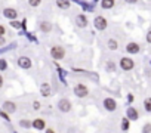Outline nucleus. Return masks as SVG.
<instances>
[{
    "instance_id": "a211bd4d",
    "label": "nucleus",
    "mask_w": 151,
    "mask_h": 133,
    "mask_svg": "<svg viewBox=\"0 0 151 133\" xmlns=\"http://www.w3.org/2000/svg\"><path fill=\"white\" fill-rule=\"evenodd\" d=\"M56 5L61 9H68L70 7V0H56Z\"/></svg>"
},
{
    "instance_id": "2eb2a0df",
    "label": "nucleus",
    "mask_w": 151,
    "mask_h": 133,
    "mask_svg": "<svg viewBox=\"0 0 151 133\" xmlns=\"http://www.w3.org/2000/svg\"><path fill=\"white\" fill-rule=\"evenodd\" d=\"M40 92H42V95L43 96H50V87H49V84H42V87H40Z\"/></svg>"
},
{
    "instance_id": "393cba45",
    "label": "nucleus",
    "mask_w": 151,
    "mask_h": 133,
    "mask_svg": "<svg viewBox=\"0 0 151 133\" xmlns=\"http://www.w3.org/2000/svg\"><path fill=\"white\" fill-rule=\"evenodd\" d=\"M142 132H144V133H150V132H151V124H145V126H144V130H142Z\"/></svg>"
},
{
    "instance_id": "cd10ccee",
    "label": "nucleus",
    "mask_w": 151,
    "mask_h": 133,
    "mask_svg": "<svg viewBox=\"0 0 151 133\" xmlns=\"http://www.w3.org/2000/svg\"><path fill=\"white\" fill-rule=\"evenodd\" d=\"M5 33H6L5 27H3V25H0V35H5Z\"/></svg>"
},
{
    "instance_id": "f03ea898",
    "label": "nucleus",
    "mask_w": 151,
    "mask_h": 133,
    "mask_svg": "<svg viewBox=\"0 0 151 133\" xmlns=\"http://www.w3.org/2000/svg\"><path fill=\"white\" fill-rule=\"evenodd\" d=\"M93 24H95V28L99 30V31H104L107 28V25H108V24H107V19H105L104 16H96Z\"/></svg>"
},
{
    "instance_id": "412c9836",
    "label": "nucleus",
    "mask_w": 151,
    "mask_h": 133,
    "mask_svg": "<svg viewBox=\"0 0 151 133\" xmlns=\"http://www.w3.org/2000/svg\"><path fill=\"white\" fill-rule=\"evenodd\" d=\"M7 68V62L6 59H0V71H5Z\"/></svg>"
},
{
    "instance_id": "a878e982",
    "label": "nucleus",
    "mask_w": 151,
    "mask_h": 133,
    "mask_svg": "<svg viewBox=\"0 0 151 133\" xmlns=\"http://www.w3.org/2000/svg\"><path fill=\"white\" fill-rule=\"evenodd\" d=\"M114 70H115V65L113 62H108V71H114Z\"/></svg>"
},
{
    "instance_id": "bb28decb",
    "label": "nucleus",
    "mask_w": 151,
    "mask_h": 133,
    "mask_svg": "<svg viewBox=\"0 0 151 133\" xmlns=\"http://www.w3.org/2000/svg\"><path fill=\"white\" fill-rule=\"evenodd\" d=\"M33 105H34V110H40V102H37V101H36Z\"/></svg>"
},
{
    "instance_id": "6e6552de",
    "label": "nucleus",
    "mask_w": 151,
    "mask_h": 133,
    "mask_svg": "<svg viewBox=\"0 0 151 133\" xmlns=\"http://www.w3.org/2000/svg\"><path fill=\"white\" fill-rule=\"evenodd\" d=\"M104 106L108 111H114L115 108H117V104H115V101L111 99V98H107V99H104Z\"/></svg>"
},
{
    "instance_id": "4468645a",
    "label": "nucleus",
    "mask_w": 151,
    "mask_h": 133,
    "mask_svg": "<svg viewBox=\"0 0 151 133\" xmlns=\"http://www.w3.org/2000/svg\"><path fill=\"white\" fill-rule=\"evenodd\" d=\"M107 47H108L110 50H117V47H119V43L115 41L114 39H110L108 41H107Z\"/></svg>"
},
{
    "instance_id": "39448f33",
    "label": "nucleus",
    "mask_w": 151,
    "mask_h": 133,
    "mask_svg": "<svg viewBox=\"0 0 151 133\" xmlns=\"http://www.w3.org/2000/svg\"><path fill=\"white\" fill-rule=\"evenodd\" d=\"M3 16H5V18H7V19H11V21H13V19H16L18 12L15 11L13 7H6L5 11H3Z\"/></svg>"
},
{
    "instance_id": "2f4dec72",
    "label": "nucleus",
    "mask_w": 151,
    "mask_h": 133,
    "mask_svg": "<svg viewBox=\"0 0 151 133\" xmlns=\"http://www.w3.org/2000/svg\"><path fill=\"white\" fill-rule=\"evenodd\" d=\"M126 2H128V3H136L138 0H126Z\"/></svg>"
},
{
    "instance_id": "c85d7f7f",
    "label": "nucleus",
    "mask_w": 151,
    "mask_h": 133,
    "mask_svg": "<svg viewBox=\"0 0 151 133\" xmlns=\"http://www.w3.org/2000/svg\"><path fill=\"white\" fill-rule=\"evenodd\" d=\"M5 37H3V35H0V46H3V44H5Z\"/></svg>"
},
{
    "instance_id": "f8f14e48",
    "label": "nucleus",
    "mask_w": 151,
    "mask_h": 133,
    "mask_svg": "<svg viewBox=\"0 0 151 133\" xmlns=\"http://www.w3.org/2000/svg\"><path fill=\"white\" fill-rule=\"evenodd\" d=\"M126 50H128V53H138L139 52V44L138 43H129L126 46Z\"/></svg>"
},
{
    "instance_id": "c756f323",
    "label": "nucleus",
    "mask_w": 151,
    "mask_h": 133,
    "mask_svg": "<svg viewBox=\"0 0 151 133\" xmlns=\"http://www.w3.org/2000/svg\"><path fill=\"white\" fill-rule=\"evenodd\" d=\"M0 115H2V117H3L5 120H9V115H7L6 112H3V111H2V114H0Z\"/></svg>"
},
{
    "instance_id": "4be33fe9",
    "label": "nucleus",
    "mask_w": 151,
    "mask_h": 133,
    "mask_svg": "<svg viewBox=\"0 0 151 133\" xmlns=\"http://www.w3.org/2000/svg\"><path fill=\"white\" fill-rule=\"evenodd\" d=\"M40 2H42V0H28V5L33 6V7H36V6L40 5Z\"/></svg>"
},
{
    "instance_id": "b1692460",
    "label": "nucleus",
    "mask_w": 151,
    "mask_h": 133,
    "mask_svg": "<svg viewBox=\"0 0 151 133\" xmlns=\"http://www.w3.org/2000/svg\"><path fill=\"white\" fill-rule=\"evenodd\" d=\"M11 25L13 27V28H21V22H18V21H11Z\"/></svg>"
},
{
    "instance_id": "5701e85b",
    "label": "nucleus",
    "mask_w": 151,
    "mask_h": 133,
    "mask_svg": "<svg viewBox=\"0 0 151 133\" xmlns=\"http://www.w3.org/2000/svg\"><path fill=\"white\" fill-rule=\"evenodd\" d=\"M19 124H21L22 127H30V126H33V123L27 121V120H22V121H19Z\"/></svg>"
},
{
    "instance_id": "7ed1b4c3",
    "label": "nucleus",
    "mask_w": 151,
    "mask_h": 133,
    "mask_svg": "<svg viewBox=\"0 0 151 133\" xmlns=\"http://www.w3.org/2000/svg\"><path fill=\"white\" fill-rule=\"evenodd\" d=\"M74 95L79 96V98H86L89 95V90H87V87L85 84H77L74 87Z\"/></svg>"
},
{
    "instance_id": "72a5a7b5",
    "label": "nucleus",
    "mask_w": 151,
    "mask_h": 133,
    "mask_svg": "<svg viewBox=\"0 0 151 133\" xmlns=\"http://www.w3.org/2000/svg\"><path fill=\"white\" fill-rule=\"evenodd\" d=\"M46 133H55V132H53L52 129H48V130H46Z\"/></svg>"
},
{
    "instance_id": "9d476101",
    "label": "nucleus",
    "mask_w": 151,
    "mask_h": 133,
    "mask_svg": "<svg viewBox=\"0 0 151 133\" xmlns=\"http://www.w3.org/2000/svg\"><path fill=\"white\" fill-rule=\"evenodd\" d=\"M126 115H128L129 120H138V112L133 106H129V108L126 110Z\"/></svg>"
},
{
    "instance_id": "9b49d317",
    "label": "nucleus",
    "mask_w": 151,
    "mask_h": 133,
    "mask_svg": "<svg viewBox=\"0 0 151 133\" xmlns=\"http://www.w3.org/2000/svg\"><path fill=\"white\" fill-rule=\"evenodd\" d=\"M3 110H5L6 112H15L16 105H15L13 102H11V101H6V102L3 104Z\"/></svg>"
},
{
    "instance_id": "6ab92c4d",
    "label": "nucleus",
    "mask_w": 151,
    "mask_h": 133,
    "mask_svg": "<svg viewBox=\"0 0 151 133\" xmlns=\"http://www.w3.org/2000/svg\"><path fill=\"white\" fill-rule=\"evenodd\" d=\"M129 126H130L129 118H123V121H121V130H124V132H126V130L129 129Z\"/></svg>"
},
{
    "instance_id": "20e7f679",
    "label": "nucleus",
    "mask_w": 151,
    "mask_h": 133,
    "mask_svg": "<svg viewBox=\"0 0 151 133\" xmlns=\"http://www.w3.org/2000/svg\"><path fill=\"white\" fill-rule=\"evenodd\" d=\"M133 61L130 59V58H121L120 59V67L124 70V71H130L132 68H133Z\"/></svg>"
},
{
    "instance_id": "423d86ee",
    "label": "nucleus",
    "mask_w": 151,
    "mask_h": 133,
    "mask_svg": "<svg viewBox=\"0 0 151 133\" xmlns=\"http://www.w3.org/2000/svg\"><path fill=\"white\" fill-rule=\"evenodd\" d=\"M18 65L24 70H28V68H31V59L28 56H21L18 59Z\"/></svg>"
},
{
    "instance_id": "dca6fc26",
    "label": "nucleus",
    "mask_w": 151,
    "mask_h": 133,
    "mask_svg": "<svg viewBox=\"0 0 151 133\" xmlns=\"http://www.w3.org/2000/svg\"><path fill=\"white\" fill-rule=\"evenodd\" d=\"M50 28H52V25H50V22H48V21H44V22L40 24V30H42L43 33H49Z\"/></svg>"
},
{
    "instance_id": "1a4fd4ad",
    "label": "nucleus",
    "mask_w": 151,
    "mask_h": 133,
    "mask_svg": "<svg viewBox=\"0 0 151 133\" xmlns=\"http://www.w3.org/2000/svg\"><path fill=\"white\" fill-rule=\"evenodd\" d=\"M76 25L80 27V28H85V27L87 25V18L85 15H77L76 16Z\"/></svg>"
},
{
    "instance_id": "7c9ffc66",
    "label": "nucleus",
    "mask_w": 151,
    "mask_h": 133,
    "mask_svg": "<svg viewBox=\"0 0 151 133\" xmlns=\"http://www.w3.org/2000/svg\"><path fill=\"white\" fill-rule=\"evenodd\" d=\"M147 41L151 43V31H148V34H147Z\"/></svg>"
},
{
    "instance_id": "aec40b11",
    "label": "nucleus",
    "mask_w": 151,
    "mask_h": 133,
    "mask_svg": "<svg viewBox=\"0 0 151 133\" xmlns=\"http://www.w3.org/2000/svg\"><path fill=\"white\" fill-rule=\"evenodd\" d=\"M144 106H145V111L151 112V98H147L144 101Z\"/></svg>"
},
{
    "instance_id": "f257e3e1",
    "label": "nucleus",
    "mask_w": 151,
    "mask_h": 133,
    "mask_svg": "<svg viewBox=\"0 0 151 133\" xmlns=\"http://www.w3.org/2000/svg\"><path fill=\"white\" fill-rule=\"evenodd\" d=\"M50 55H52V58L53 59H62L64 58V55H65V50H64V47H61V46H53L52 49H50Z\"/></svg>"
},
{
    "instance_id": "ddd939ff",
    "label": "nucleus",
    "mask_w": 151,
    "mask_h": 133,
    "mask_svg": "<svg viewBox=\"0 0 151 133\" xmlns=\"http://www.w3.org/2000/svg\"><path fill=\"white\" fill-rule=\"evenodd\" d=\"M33 127L37 129V130H43V129H44V120H42V118L34 120V121H33Z\"/></svg>"
},
{
    "instance_id": "473e14b6",
    "label": "nucleus",
    "mask_w": 151,
    "mask_h": 133,
    "mask_svg": "<svg viewBox=\"0 0 151 133\" xmlns=\"http://www.w3.org/2000/svg\"><path fill=\"white\" fill-rule=\"evenodd\" d=\"M2 86H3V77L0 76V87H2Z\"/></svg>"
},
{
    "instance_id": "0eeeda50",
    "label": "nucleus",
    "mask_w": 151,
    "mask_h": 133,
    "mask_svg": "<svg viewBox=\"0 0 151 133\" xmlns=\"http://www.w3.org/2000/svg\"><path fill=\"white\" fill-rule=\"evenodd\" d=\"M58 108L62 111V112H68L71 110V102L68 99H61L58 102Z\"/></svg>"
},
{
    "instance_id": "f3484780",
    "label": "nucleus",
    "mask_w": 151,
    "mask_h": 133,
    "mask_svg": "<svg viewBox=\"0 0 151 133\" xmlns=\"http://www.w3.org/2000/svg\"><path fill=\"white\" fill-rule=\"evenodd\" d=\"M101 6H102V9H111L114 6V0H102Z\"/></svg>"
}]
</instances>
